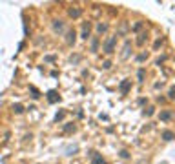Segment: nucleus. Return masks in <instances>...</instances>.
Masks as SVG:
<instances>
[{"label": "nucleus", "instance_id": "obj_8", "mask_svg": "<svg viewBox=\"0 0 175 164\" xmlns=\"http://www.w3.org/2000/svg\"><path fill=\"white\" fill-rule=\"evenodd\" d=\"M80 13H82V11L75 7V9H69V17H71V18H79V17H80Z\"/></svg>", "mask_w": 175, "mask_h": 164}, {"label": "nucleus", "instance_id": "obj_1", "mask_svg": "<svg viewBox=\"0 0 175 164\" xmlns=\"http://www.w3.org/2000/svg\"><path fill=\"white\" fill-rule=\"evenodd\" d=\"M115 44H117V37H110L108 40H106V44H104V53L111 55L113 51H115Z\"/></svg>", "mask_w": 175, "mask_h": 164}, {"label": "nucleus", "instance_id": "obj_18", "mask_svg": "<svg viewBox=\"0 0 175 164\" xmlns=\"http://www.w3.org/2000/svg\"><path fill=\"white\" fill-rule=\"evenodd\" d=\"M120 157H122V159H128L130 155H128V151H126V150H122V151H120Z\"/></svg>", "mask_w": 175, "mask_h": 164}, {"label": "nucleus", "instance_id": "obj_14", "mask_svg": "<svg viewBox=\"0 0 175 164\" xmlns=\"http://www.w3.org/2000/svg\"><path fill=\"white\" fill-rule=\"evenodd\" d=\"M137 79H139V82L144 80V69H139V73H137Z\"/></svg>", "mask_w": 175, "mask_h": 164}, {"label": "nucleus", "instance_id": "obj_12", "mask_svg": "<svg viewBox=\"0 0 175 164\" xmlns=\"http://www.w3.org/2000/svg\"><path fill=\"white\" fill-rule=\"evenodd\" d=\"M97 31H98V33H106V31H108V26H106V24H98Z\"/></svg>", "mask_w": 175, "mask_h": 164}, {"label": "nucleus", "instance_id": "obj_5", "mask_svg": "<svg viewBox=\"0 0 175 164\" xmlns=\"http://www.w3.org/2000/svg\"><path fill=\"white\" fill-rule=\"evenodd\" d=\"M58 99H60V97L57 95V91H49V93H48V100H49L51 104H53V102H57Z\"/></svg>", "mask_w": 175, "mask_h": 164}, {"label": "nucleus", "instance_id": "obj_15", "mask_svg": "<svg viewBox=\"0 0 175 164\" xmlns=\"http://www.w3.org/2000/svg\"><path fill=\"white\" fill-rule=\"evenodd\" d=\"M146 58H148V55H146V53H142V55H139V57H137V60H139V62H144Z\"/></svg>", "mask_w": 175, "mask_h": 164}, {"label": "nucleus", "instance_id": "obj_10", "mask_svg": "<svg viewBox=\"0 0 175 164\" xmlns=\"http://www.w3.org/2000/svg\"><path fill=\"white\" fill-rule=\"evenodd\" d=\"M53 29H55V31L62 29V20H53Z\"/></svg>", "mask_w": 175, "mask_h": 164}, {"label": "nucleus", "instance_id": "obj_7", "mask_svg": "<svg viewBox=\"0 0 175 164\" xmlns=\"http://www.w3.org/2000/svg\"><path fill=\"white\" fill-rule=\"evenodd\" d=\"M162 139H164V140H173V139H175V133L166 129V131H162Z\"/></svg>", "mask_w": 175, "mask_h": 164}, {"label": "nucleus", "instance_id": "obj_11", "mask_svg": "<svg viewBox=\"0 0 175 164\" xmlns=\"http://www.w3.org/2000/svg\"><path fill=\"white\" fill-rule=\"evenodd\" d=\"M13 111L15 113H22V111H24V106H22V104H13Z\"/></svg>", "mask_w": 175, "mask_h": 164}, {"label": "nucleus", "instance_id": "obj_6", "mask_svg": "<svg viewBox=\"0 0 175 164\" xmlns=\"http://www.w3.org/2000/svg\"><path fill=\"white\" fill-rule=\"evenodd\" d=\"M159 117H161V120L166 122V120H170L171 117H173V113H171V111H161V115H159Z\"/></svg>", "mask_w": 175, "mask_h": 164}, {"label": "nucleus", "instance_id": "obj_2", "mask_svg": "<svg viewBox=\"0 0 175 164\" xmlns=\"http://www.w3.org/2000/svg\"><path fill=\"white\" fill-rule=\"evenodd\" d=\"M89 157H91V164H106V160L97 151H89Z\"/></svg>", "mask_w": 175, "mask_h": 164}, {"label": "nucleus", "instance_id": "obj_9", "mask_svg": "<svg viewBox=\"0 0 175 164\" xmlns=\"http://www.w3.org/2000/svg\"><path fill=\"white\" fill-rule=\"evenodd\" d=\"M82 38H89V24H84V31H82Z\"/></svg>", "mask_w": 175, "mask_h": 164}, {"label": "nucleus", "instance_id": "obj_21", "mask_svg": "<svg viewBox=\"0 0 175 164\" xmlns=\"http://www.w3.org/2000/svg\"><path fill=\"white\" fill-rule=\"evenodd\" d=\"M64 129H66V131H75V126H66Z\"/></svg>", "mask_w": 175, "mask_h": 164}, {"label": "nucleus", "instance_id": "obj_4", "mask_svg": "<svg viewBox=\"0 0 175 164\" xmlns=\"http://www.w3.org/2000/svg\"><path fill=\"white\" fill-rule=\"evenodd\" d=\"M75 37H77V35H75V31H67V35H66V42L67 44H75Z\"/></svg>", "mask_w": 175, "mask_h": 164}, {"label": "nucleus", "instance_id": "obj_17", "mask_svg": "<svg viewBox=\"0 0 175 164\" xmlns=\"http://www.w3.org/2000/svg\"><path fill=\"white\" fill-rule=\"evenodd\" d=\"M102 68H104V69H110V68H111V62H110V60H106L104 64H102Z\"/></svg>", "mask_w": 175, "mask_h": 164}, {"label": "nucleus", "instance_id": "obj_16", "mask_svg": "<svg viewBox=\"0 0 175 164\" xmlns=\"http://www.w3.org/2000/svg\"><path fill=\"white\" fill-rule=\"evenodd\" d=\"M128 51H130V42H126V46H124V55H122V57H128Z\"/></svg>", "mask_w": 175, "mask_h": 164}, {"label": "nucleus", "instance_id": "obj_19", "mask_svg": "<svg viewBox=\"0 0 175 164\" xmlns=\"http://www.w3.org/2000/svg\"><path fill=\"white\" fill-rule=\"evenodd\" d=\"M161 44H162V38H159V40H155V44H153V48L157 49V48H159V46H161Z\"/></svg>", "mask_w": 175, "mask_h": 164}, {"label": "nucleus", "instance_id": "obj_22", "mask_svg": "<svg viewBox=\"0 0 175 164\" xmlns=\"http://www.w3.org/2000/svg\"><path fill=\"white\" fill-rule=\"evenodd\" d=\"M170 99H175V89H170V95H168Z\"/></svg>", "mask_w": 175, "mask_h": 164}, {"label": "nucleus", "instance_id": "obj_3", "mask_svg": "<svg viewBox=\"0 0 175 164\" xmlns=\"http://www.w3.org/2000/svg\"><path fill=\"white\" fill-rule=\"evenodd\" d=\"M130 86H131V80H122V84H120V93H122V95H126L128 93V89H130Z\"/></svg>", "mask_w": 175, "mask_h": 164}, {"label": "nucleus", "instance_id": "obj_20", "mask_svg": "<svg viewBox=\"0 0 175 164\" xmlns=\"http://www.w3.org/2000/svg\"><path fill=\"white\" fill-rule=\"evenodd\" d=\"M151 113H153V109H151V108H148V109H146V111H144V115H148V117H150Z\"/></svg>", "mask_w": 175, "mask_h": 164}, {"label": "nucleus", "instance_id": "obj_13", "mask_svg": "<svg viewBox=\"0 0 175 164\" xmlns=\"http://www.w3.org/2000/svg\"><path fill=\"white\" fill-rule=\"evenodd\" d=\"M98 49V38H93V42H91V51H97Z\"/></svg>", "mask_w": 175, "mask_h": 164}]
</instances>
